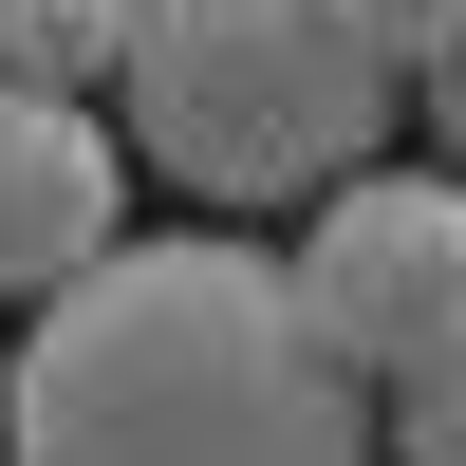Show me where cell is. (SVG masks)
<instances>
[{
	"label": "cell",
	"instance_id": "1",
	"mask_svg": "<svg viewBox=\"0 0 466 466\" xmlns=\"http://www.w3.org/2000/svg\"><path fill=\"white\" fill-rule=\"evenodd\" d=\"M0 466H373V392L243 224H149L0 336Z\"/></svg>",
	"mask_w": 466,
	"mask_h": 466
},
{
	"label": "cell",
	"instance_id": "2",
	"mask_svg": "<svg viewBox=\"0 0 466 466\" xmlns=\"http://www.w3.org/2000/svg\"><path fill=\"white\" fill-rule=\"evenodd\" d=\"M112 131H131L206 224H243V206H318V187H355L373 131H392V75L355 56L336 0H131Z\"/></svg>",
	"mask_w": 466,
	"mask_h": 466
},
{
	"label": "cell",
	"instance_id": "3",
	"mask_svg": "<svg viewBox=\"0 0 466 466\" xmlns=\"http://www.w3.org/2000/svg\"><path fill=\"white\" fill-rule=\"evenodd\" d=\"M299 318H318V355L355 373L373 410L466 373V168H355L318 187V224H299Z\"/></svg>",
	"mask_w": 466,
	"mask_h": 466
},
{
	"label": "cell",
	"instance_id": "4",
	"mask_svg": "<svg viewBox=\"0 0 466 466\" xmlns=\"http://www.w3.org/2000/svg\"><path fill=\"white\" fill-rule=\"evenodd\" d=\"M131 243V131L94 94H0V299H56Z\"/></svg>",
	"mask_w": 466,
	"mask_h": 466
},
{
	"label": "cell",
	"instance_id": "5",
	"mask_svg": "<svg viewBox=\"0 0 466 466\" xmlns=\"http://www.w3.org/2000/svg\"><path fill=\"white\" fill-rule=\"evenodd\" d=\"M131 0H0V94H112Z\"/></svg>",
	"mask_w": 466,
	"mask_h": 466
},
{
	"label": "cell",
	"instance_id": "6",
	"mask_svg": "<svg viewBox=\"0 0 466 466\" xmlns=\"http://www.w3.org/2000/svg\"><path fill=\"white\" fill-rule=\"evenodd\" d=\"M336 19H355V56H373V75L410 94V75H430L448 37H466V0H336Z\"/></svg>",
	"mask_w": 466,
	"mask_h": 466
},
{
	"label": "cell",
	"instance_id": "7",
	"mask_svg": "<svg viewBox=\"0 0 466 466\" xmlns=\"http://www.w3.org/2000/svg\"><path fill=\"white\" fill-rule=\"evenodd\" d=\"M373 448H392V466H466V373L392 392V410H373Z\"/></svg>",
	"mask_w": 466,
	"mask_h": 466
},
{
	"label": "cell",
	"instance_id": "8",
	"mask_svg": "<svg viewBox=\"0 0 466 466\" xmlns=\"http://www.w3.org/2000/svg\"><path fill=\"white\" fill-rule=\"evenodd\" d=\"M410 94H430V131H448V168H466V37H448L430 75H410Z\"/></svg>",
	"mask_w": 466,
	"mask_h": 466
}]
</instances>
